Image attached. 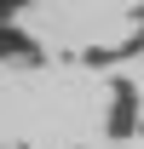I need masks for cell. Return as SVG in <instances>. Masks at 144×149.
I'll list each match as a JSON object with an SVG mask.
<instances>
[{
	"instance_id": "obj_2",
	"label": "cell",
	"mask_w": 144,
	"mask_h": 149,
	"mask_svg": "<svg viewBox=\"0 0 144 149\" xmlns=\"http://www.w3.org/2000/svg\"><path fill=\"white\" fill-rule=\"evenodd\" d=\"M0 57H6V63H35V40L18 35L12 23H0Z\"/></svg>"
},
{
	"instance_id": "obj_1",
	"label": "cell",
	"mask_w": 144,
	"mask_h": 149,
	"mask_svg": "<svg viewBox=\"0 0 144 149\" xmlns=\"http://www.w3.org/2000/svg\"><path fill=\"white\" fill-rule=\"evenodd\" d=\"M133 115H138V92H133L127 80H115V103H109V138H127V132H133Z\"/></svg>"
}]
</instances>
